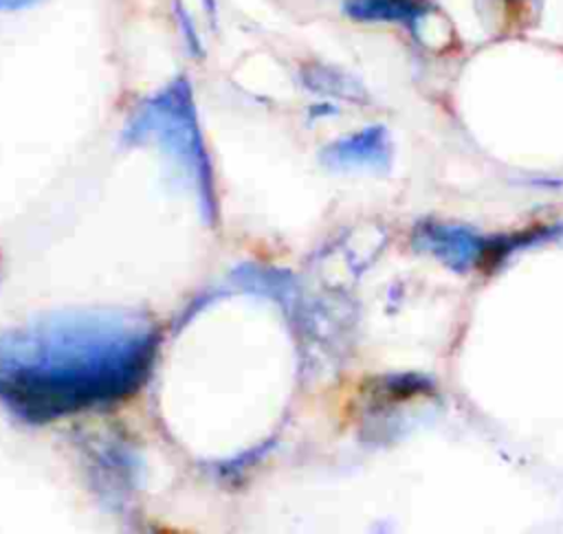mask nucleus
Returning <instances> with one entry per match:
<instances>
[{"label": "nucleus", "mask_w": 563, "mask_h": 534, "mask_svg": "<svg viewBox=\"0 0 563 534\" xmlns=\"http://www.w3.org/2000/svg\"><path fill=\"white\" fill-rule=\"evenodd\" d=\"M391 156V141L383 125H369L323 149V160L336 167H380Z\"/></svg>", "instance_id": "7ed1b4c3"}, {"label": "nucleus", "mask_w": 563, "mask_h": 534, "mask_svg": "<svg viewBox=\"0 0 563 534\" xmlns=\"http://www.w3.org/2000/svg\"><path fill=\"white\" fill-rule=\"evenodd\" d=\"M44 0H0V13L7 11H22V9H31L42 4Z\"/></svg>", "instance_id": "0eeeda50"}, {"label": "nucleus", "mask_w": 563, "mask_h": 534, "mask_svg": "<svg viewBox=\"0 0 563 534\" xmlns=\"http://www.w3.org/2000/svg\"><path fill=\"white\" fill-rule=\"evenodd\" d=\"M343 11L356 22H398L413 29L429 7L420 0H345Z\"/></svg>", "instance_id": "20e7f679"}, {"label": "nucleus", "mask_w": 563, "mask_h": 534, "mask_svg": "<svg viewBox=\"0 0 563 534\" xmlns=\"http://www.w3.org/2000/svg\"><path fill=\"white\" fill-rule=\"evenodd\" d=\"M303 84L306 88H310L312 92L321 94V97H332V99H341V101H363L365 99V90L363 86L347 73L323 66V64H308L301 70Z\"/></svg>", "instance_id": "39448f33"}, {"label": "nucleus", "mask_w": 563, "mask_h": 534, "mask_svg": "<svg viewBox=\"0 0 563 534\" xmlns=\"http://www.w3.org/2000/svg\"><path fill=\"white\" fill-rule=\"evenodd\" d=\"M158 332L125 312H70L0 330V402L46 424L130 400L150 378Z\"/></svg>", "instance_id": "f257e3e1"}, {"label": "nucleus", "mask_w": 563, "mask_h": 534, "mask_svg": "<svg viewBox=\"0 0 563 534\" xmlns=\"http://www.w3.org/2000/svg\"><path fill=\"white\" fill-rule=\"evenodd\" d=\"M123 141L134 145L156 143L165 149L191 178L205 213H213L211 163L187 77H174L143 101L130 119Z\"/></svg>", "instance_id": "f03ea898"}, {"label": "nucleus", "mask_w": 563, "mask_h": 534, "mask_svg": "<svg viewBox=\"0 0 563 534\" xmlns=\"http://www.w3.org/2000/svg\"><path fill=\"white\" fill-rule=\"evenodd\" d=\"M176 15H178V22H180V29H183V33H185V42H187V46H189L191 55H200V53H202L200 37H198V33H196L194 22L189 20L187 9H185L180 2H176Z\"/></svg>", "instance_id": "423d86ee"}]
</instances>
